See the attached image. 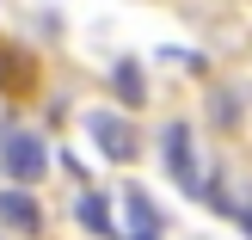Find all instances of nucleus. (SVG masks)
I'll return each mask as SVG.
<instances>
[{
  "instance_id": "f257e3e1",
  "label": "nucleus",
  "mask_w": 252,
  "mask_h": 240,
  "mask_svg": "<svg viewBox=\"0 0 252 240\" xmlns=\"http://www.w3.org/2000/svg\"><path fill=\"white\" fill-rule=\"evenodd\" d=\"M0 167H6L12 185H37V179H43V167H49L43 136H31V130H6V136H0Z\"/></svg>"
},
{
  "instance_id": "f03ea898",
  "label": "nucleus",
  "mask_w": 252,
  "mask_h": 240,
  "mask_svg": "<svg viewBox=\"0 0 252 240\" xmlns=\"http://www.w3.org/2000/svg\"><path fill=\"white\" fill-rule=\"evenodd\" d=\"M86 130H93V142H98L105 160H135L142 154V142H135V130H129L123 111H86Z\"/></svg>"
},
{
  "instance_id": "7ed1b4c3",
  "label": "nucleus",
  "mask_w": 252,
  "mask_h": 240,
  "mask_svg": "<svg viewBox=\"0 0 252 240\" xmlns=\"http://www.w3.org/2000/svg\"><path fill=\"white\" fill-rule=\"evenodd\" d=\"M166 172L179 179V191H191V197H203V179H197V154H191V130L185 123H166Z\"/></svg>"
},
{
  "instance_id": "20e7f679",
  "label": "nucleus",
  "mask_w": 252,
  "mask_h": 240,
  "mask_svg": "<svg viewBox=\"0 0 252 240\" xmlns=\"http://www.w3.org/2000/svg\"><path fill=\"white\" fill-rule=\"evenodd\" d=\"M0 222H6L12 234H25V240H31L37 228H43V209H37V197L25 191V185H19V191L6 185V191H0Z\"/></svg>"
},
{
  "instance_id": "39448f33",
  "label": "nucleus",
  "mask_w": 252,
  "mask_h": 240,
  "mask_svg": "<svg viewBox=\"0 0 252 240\" xmlns=\"http://www.w3.org/2000/svg\"><path fill=\"white\" fill-rule=\"evenodd\" d=\"M123 209H129L135 240H154V234H160V209L148 204V191H135V185H129V191H123Z\"/></svg>"
},
{
  "instance_id": "423d86ee",
  "label": "nucleus",
  "mask_w": 252,
  "mask_h": 240,
  "mask_svg": "<svg viewBox=\"0 0 252 240\" xmlns=\"http://www.w3.org/2000/svg\"><path fill=\"white\" fill-rule=\"evenodd\" d=\"M80 228H86V234H105V240H111V234H117V209H111L98 191H86V197H80Z\"/></svg>"
},
{
  "instance_id": "0eeeda50",
  "label": "nucleus",
  "mask_w": 252,
  "mask_h": 240,
  "mask_svg": "<svg viewBox=\"0 0 252 240\" xmlns=\"http://www.w3.org/2000/svg\"><path fill=\"white\" fill-rule=\"evenodd\" d=\"M111 86H117V99H123L129 111L148 99V86H142V68H135V62H117V68H111Z\"/></svg>"
}]
</instances>
